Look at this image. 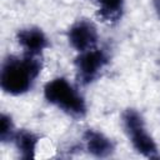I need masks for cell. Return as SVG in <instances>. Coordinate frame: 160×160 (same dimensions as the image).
<instances>
[{
  "label": "cell",
  "instance_id": "cell-1",
  "mask_svg": "<svg viewBox=\"0 0 160 160\" xmlns=\"http://www.w3.org/2000/svg\"><path fill=\"white\" fill-rule=\"evenodd\" d=\"M41 71L39 55L25 54L22 58L9 56L4 60L0 75L1 89L11 95L29 91Z\"/></svg>",
  "mask_w": 160,
  "mask_h": 160
},
{
  "label": "cell",
  "instance_id": "cell-5",
  "mask_svg": "<svg viewBox=\"0 0 160 160\" xmlns=\"http://www.w3.org/2000/svg\"><path fill=\"white\" fill-rule=\"evenodd\" d=\"M69 42L74 49L80 52L94 49L98 42V30L91 21L79 20L76 21L68 32Z\"/></svg>",
  "mask_w": 160,
  "mask_h": 160
},
{
  "label": "cell",
  "instance_id": "cell-6",
  "mask_svg": "<svg viewBox=\"0 0 160 160\" xmlns=\"http://www.w3.org/2000/svg\"><path fill=\"white\" fill-rule=\"evenodd\" d=\"M19 44L24 48L25 54L40 55V52L49 45L45 34L38 28L22 29L16 35Z\"/></svg>",
  "mask_w": 160,
  "mask_h": 160
},
{
  "label": "cell",
  "instance_id": "cell-11",
  "mask_svg": "<svg viewBox=\"0 0 160 160\" xmlns=\"http://www.w3.org/2000/svg\"><path fill=\"white\" fill-rule=\"evenodd\" d=\"M154 8H155L158 16L160 18V0H154Z\"/></svg>",
  "mask_w": 160,
  "mask_h": 160
},
{
  "label": "cell",
  "instance_id": "cell-3",
  "mask_svg": "<svg viewBox=\"0 0 160 160\" xmlns=\"http://www.w3.org/2000/svg\"><path fill=\"white\" fill-rule=\"evenodd\" d=\"M122 124L129 135L132 146L145 158H158V146L152 138L148 134L141 115L134 110L128 109L122 112Z\"/></svg>",
  "mask_w": 160,
  "mask_h": 160
},
{
  "label": "cell",
  "instance_id": "cell-4",
  "mask_svg": "<svg viewBox=\"0 0 160 160\" xmlns=\"http://www.w3.org/2000/svg\"><path fill=\"white\" fill-rule=\"evenodd\" d=\"M108 55L104 50L99 49H90L84 52H80V55L75 60L76 71H78V80L80 84L86 85L94 81L102 68L108 64Z\"/></svg>",
  "mask_w": 160,
  "mask_h": 160
},
{
  "label": "cell",
  "instance_id": "cell-9",
  "mask_svg": "<svg viewBox=\"0 0 160 160\" xmlns=\"http://www.w3.org/2000/svg\"><path fill=\"white\" fill-rule=\"evenodd\" d=\"M99 16L102 21L115 22L121 18L124 0H98Z\"/></svg>",
  "mask_w": 160,
  "mask_h": 160
},
{
  "label": "cell",
  "instance_id": "cell-7",
  "mask_svg": "<svg viewBox=\"0 0 160 160\" xmlns=\"http://www.w3.org/2000/svg\"><path fill=\"white\" fill-rule=\"evenodd\" d=\"M84 140L86 142L88 151L95 158H108L114 151V144L99 131L86 130L84 134Z\"/></svg>",
  "mask_w": 160,
  "mask_h": 160
},
{
  "label": "cell",
  "instance_id": "cell-8",
  "mask_svg": "<svg viewBox=\"0 0 160 160\" xmlns=\"http://www.w3.org/2000/svg\"><path fill=\"white\" fill-rule=\"evenodd\" d=\"M14 141L16 145V149L19 150L22 159H32L35 155L36 144L39 141V138L28 130H20L15 132Z\"/></svg>",
  "mask_w": 160,
  "mask_h": 160
},
{
  "label": "cell",
  "instance_id": "cell-10",
  "mask_svg": "<svg viewBox=\"0 0 160 160\" xmlns=\"http://www.w3.org/2000/svg\"><path fill=\"white\" fill-rule=\"evenodd\" d=\"M0 122H1V125H0V139H1V141L5 142V141H9V140L14 139L15 130H14V124L11 121V118L2 114Z\"/></svg>",
  "mask_w": 160,
  "mask_h": 160
},
{
  "label": "cell",
  "instance_id": "cell-2",
  "mask_svg": "<svg viewBox=\"0 0 160 160\" xmlns=\"http://www.w3.org/2000/svg\"><path fill=\"white\" fill-rule=\"evenodd\" d=\"M45 99L56 105L64 112L80 119L86 115V105L80 94L62 78L49 81L44 88Z\"/></svg>",
  "mask_w": 160,
  "mask_h": 160
}]
</instances>
